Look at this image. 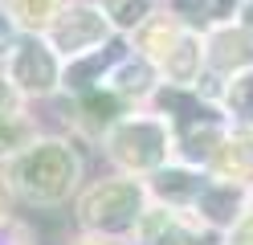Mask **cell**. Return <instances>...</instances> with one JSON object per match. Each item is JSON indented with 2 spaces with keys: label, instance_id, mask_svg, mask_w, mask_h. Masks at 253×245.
I'll use <instances>...</instances> for the list:
<instances>
[{
  "label": "cell",
  "instance_id": "cell-1",
  "mask_svg": "<svg viewBox=\"0 0 253 245\" xmlns=\"http://www.w3.org/2000/svg\"><path fill=\"white\" fill-rule=\"evenodd\" d=\"M12 184L29 204H57L78 184V155L66 143H33L12 168Z\"/></svg>",
  "mask_w": 253,
  "mask_h": 245
},
{
  "label": "cell",
  "instance_id": "cell-2",
  "mask_svg": "<svg viewBox=\"0 0 253 245\" xmlns=\"http://www.w3.org/2000/svg\"><path fill=\"white\" fill-rule=\"evenodd\" d=\"M143 204H147V192L135 180H106V184H94L82 196L78 212L98 233H123L143 217Z\"/></svg>",
  "mask_w": 253,
  "mask_h": 245
},
{
  "label": "cell",
  "instance_id": "cell-3",
  "mask_svg": "<svg viewBox=\"0 0 253 245\" xmlns=\"http://www.w3.org/2000/svg\"><path fill=\"white\" fill-rule=\"evenodd\" d=\"M110 41V16L102 4H90V0H78V4H66L53 25H49V49L53 53H66L70 61L90 53Z\"/></svg>",
  "mask_w": 253,
  "mask_h": 245
},
{
  "label": "cell",
  "instance_id": "cell-4",
  "mask_svg": "<svg viewBox=\"0 0 253 245\" xmlns=\"http://www.w3.org/2000/svg\"><path fill=\"white\" fill-rule=\"evenodd\" d=\"M110 155L131 172H160L168 159V127L155 119H123L110 127Z\"/></svg>",
  "mask_w": 253,
  "mask_h": 245
},
{
  "label": "cell",
  "instance_id": "cell-5",
  "mask_svg": "<svg viewBox=\"0 0 253 245\" xmlns=\"http://www.w3.org/2000/svg\"><path fill=\"white\" fill-rule=\"evenodd\" d=\"M8 82L17 94H49L53 86H61V65H57V53L49 49V41L37 37V33H25L17 37L8 53Z\"/></svg>",
  "mask_w": 253,
  "mask_h": 245
},
{
  "label": "cell",
  "instance_id": "cell-6",
  "mask_svg": "<svg viewBox=\"0 0 253 245\" xmlns=\"http://www.w3.org/2000/svg\"><path fill=\"white\" fill-rule=\"evenodd\" d=\"M123 57H126V41L123 37H110L106 45H98V49H90V53L66 61V70H61V86L74 90V94H90V90H98L102 74H110Z\"/></svg>",
  "mask_w": 253,
  "mask_h": 245
},
{
  "label": "cell",
  "instance_id": "cell-7",
  "mask_svg": "<svg viewBox=\"0 0 253 245\" xmlns=\"http://www.w3.org/2000/svg\"><path fill=\"white\" fill-rule=\"evenodd\" d=\"M204 61L212 65V70L220 74H245L253 70V37L245 29H220L209 37V53H204Z\"/></svg>",
  "mask_w": 253,
  "mask_h": 245
},
{
  "label": "cell",
  "instance_id": "cell-8",
  "mask_svg": "<svg viewBox=\"0 0 253 245\" xmlns=\"http://www.w3.org/2000/svg\"><path fill=\"white\" fill-rule=\"evenodd\" d=\"M209 168L220 176V184H237V188L253 184V139L249 135H225V143L209 159Z\"/></svg>",
  "mask_w": 253,
  "mask_h": 245
},
{
  "label": "cell",
  "instance_id": "cell-9",
  "mask_svg": "<svg viewBox=\"0 0 253 245\" xmlns=\"http://www.w3.org/2000/svg\"><path fill=\"white\" fill-rule=\"evenodd\" d=\"M196 208L204 212L209 225H237L245 212V196L237 184H220V180H209L204 192L196 196Z\"/></svg>",
  "mask_w": 253,
  "mask_h": 245
},
{
  "label": "cell",
  "instance_id": "cell-10",
  "mask_svg": "<svg viewBox=\"0 0 253 245\" xmlns=\"http://www.w3.org/2000/svg\"><path fill=\"white\" fill-rule=\"evenodd\" d=\"M200 61H204L200 41L192 37V33H180V37L171 41V49L164 53V74H168L171 86L188 90V86H192V82L200 78Z\"/></svg>",
  "mask_w": 253,
  "mask_h": 245
},
{
  "label": "cell",
  "instance_id": "cell-11",
  "mask_svg": "<svg viewBox=\"0 0 253 245\" xmlns=\"http://www.w3.org/2000/svg\"><path fill=\"white\" fill-rule=\"evenodd\" d=\"M204 184H209V180L200 172H192V168H160L151 176V192L160 196V200H168V204H196Z\"/></svg>",
  "mask_w": 253,
  "mask_h": 245
},
{
  "label": "cell",
  "instance_id": "cell-12",
  "mask_svg": "<svg viewBox=\"0 0 253 245\" xmlns=\"http://www.w3.org/2000/svg\"><path fill=\"white\" fill-rule=\"evenodd\" d=\"M110 82H115V94L123 98H139V94H147L151 90V82H155V61L151 57H123L115 70H110Z\"/></svg>",
  "mask_w": 253,
  "mask_h": 245
},
{
  "label": "cell",
  "instance_id": "cell-13",
  "mask_svg": "<svg viewBox=\"0 0 253 245\" xmlns=\"http://www.w3.org/2000/svg\"><path fill=\"white\" fill-rule=\"evenodd\" d=\"M241 4L245 0H176V8L188 12V21L200 25V29H216V25L233 21L241 12Z\"/></svg>",
  "mask_w": 253,
  "mask_h": 245
},
{
  "label": "cell",
  "instance_id": "cell-14",
  "mask_svg": "<svg viewBox=\"0 0 253 245\" xmlns=\"http://www.w3.org/2000/svg\"><path fill=\"white\" fill-rule=\"evenodd\" d=\"M225 106H229V114H233V119L253 123V70L233 74V82L225 86Z\"/></svg>",
  "mask_w": 253,
  "mask_h": 245
},
{
  "label": "cell",
  "instance_id": "cell-15",
  "mask_svg": "<svg viewBox=\"0 0 253 245\" xmlns=\"http://www.w3.org/2000/svg\"><path fill=\"white\" fill-rule=\"evenodd\" d=\"M57 12H61L57 0H12V8H8L12 21H25L29 29H49Z\"/></svg>",
  "mask_w": 253,
  "mask_h": 245
},
{
  "label": "cell",
  "instance_id": "cell-16",
  "mask_svg": "<svg viewBox=\"0 0 253 245\" xmlns=\"http://www.w3.org/2000/svg\"><path fill=\"white\" fill-rule=\"evenodd\" d=\"M82 110L90 114V123H98V127H115V123H119V114H123V102H119V94H115V90H110V94L90 90V94H82Z\"/></svg>",
  "mask_w": 253,
  "mask_h": 245
},
{
  "label": "cell",
  "instance_id": "cell-17",
  "mask_svg": "<svg viewBox=\"0 0 253 245\" xmlns=\"http://www.w3.org/2000/svg\"><path fill=\"white\" fill-rule=\"evenodd\" d=\"M29 139H33V131H29V123L21 119V114H0V155H12V151H21V147H33Z\"/></svg>",
  "mask_w": 253,
  "mask_h": 245
},
{
  "label": "cell",
  "instance_id": "cell-18",
  "mask_svg": "<svg viewBox=\"0 0 253 245\" xmlns=\"http://www.w3.org/2000/svg\"><path fill=\"white\" fill-rule=\"evenodd\" d=\"M151 245H204L196 233H188L184 225H176L171 217H160L151 225Z\"/></svg>",
  "mask_w": 253,
  "mask_h": 245
},
{
  "label": "cell",
  "instance_id": "cell-19",
  "mask_svg": "<svg viewBox=\"0 0 253 245\" xmlns=\"http://www.w3.org/2000/svg\"><path fill=\"white\" fill-rule=\"evenodd\" d=\"M147 0H115V4L106 8L110 16V25H119V29H135V25H143L147 21Z\"/></svg>",
  "mask_w": 253,
  "mask_h": 245
},
{
  "label": "cell",
  "instance_id": "cell-20",
  "mask_svg": "<svg viewBox=\"0 0 253 245\" xmlns=\"http://www.w3.org/2000/svg\"><path fill=\"white\" fill-rule=\"evenodd\" d=\"M12 45H17V21L8 16V8H0V57L12 53Z\"/></svg>",
  "mask_w": 253,
  "mask_h": 245
},
{
  "label": "cell",
  "instance_id": "cell-21",
  "mask_svg": "<svg viewBox=\"0 0 253 245\" xmlns=\"http://www.w3.org/2000/svg\"><path fill=\"white\" fill-rule=\"evenodd\" d=\"M0 114H17V90L4 78H0Z\"/></svg>",
  "mask_w": 253,
  "mask_h": 245
},
{
  "label": "cell",
  "instance_id": "cell-22",
  "mask_svg": "<svg viewBox=\"0 0 253 245\" xmlns=\"http://www.w3.org/2000/svg\"><path fill=\"white\" fill-rule=\"evenodd\" d=\"M241 25H245V33L253 37V0H245V4H241Z\"/></svg>",
  "mask_w": 253,
  "mask_h": 245
}]
</instances>
